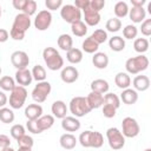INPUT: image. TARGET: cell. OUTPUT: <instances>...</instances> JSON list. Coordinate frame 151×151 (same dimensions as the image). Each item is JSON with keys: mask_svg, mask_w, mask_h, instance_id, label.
I'll use <instances>...</instances> for the list:
<instances>
[{"mask_svg": "<svg viewBox=\"0 0 151 151\" xmlns=\"http://www.w3.org/2000/svg\"><path fill=\"white\" fill-rule=\"evenodd\" d=\"M42 59L51 71H58L64 67V59L54 47H45L42 51Z\"/></svg>", "mask_w": 151, "mask_h": 151, "instance_id": "cell-1", "label": "cell"}, {"mask_svg": "<svg viewBox=\"0 0 151 151\" xmlns=\"http://www.w3.org/2000/svg\"><path fill=\"white\" fill-rule=\"evenodd\" d=\"M149 67V59L144 54L129 58L125 63V68L127 74H138Z\"/></svg>", "mask_w": 151, "mask_h": 151, "instance_id": "cell-2", "label": "cell"}, {"mask_svg": "<svg viewBox=\"0 0 151 151\" xmlns=\"http://www.w3.org/2000/svg\"><path fill=\"white\" fill-rule=\"evenodd\" d=\"M70 112L73 114V117L76 118H80V117H85L87 113H90L92 110L90 109L86 97H81V96H77L73 97L70 101Z\"/></svg>", "mask_w": 151, "mask_h": 151, "instance_id": "cell-3", "label": "cell"}, {"mask_svg": "<svg viewBox=\"0 0 151 151\" xmlns=\"http://www.w3.org/2000/svg\"><path fill=\"white\" fill-rule=\"evenodd\" d=\"M27 90L24 86L15 85V87L11 91L9 94V106L14 110H18L24 106L27 98Z\"/></svg>", "mask_w": 151, "mask_h": 151, "instance_id": "cell-4", "label": "cell"}, {"mask_svg": "<svg viewBox=\"0 0 151 151\" xmlns=\"http://www.w3.org/2000/svg\"><path fill=\"white\" fill-rule=\"evenodd\" d=\"M106 138L110 147L112 150H120L125 145V137L123 136L122 131L117 127H110L106 130Z\"/></svg>", "mask_w": 151, "mask_h": 151, "instance_id": "cell-5", "label": "cell"}, {"mask_svg": "<svg viewBox=\"0 0 151 151\" xmlns=\"http://www.w3.org/2000/svg\"><path fill=\"white\" fill-rule=\"evenodd\" d=\"M51 90H52V86H51V84L47 80H44V81L38 83L34 86L33 91H32V98H33V100L37 104L44 103L47 99L48 94L51 93Z\"/></svg>", "mask_w": 151, "mask_h": 151, "instance_id": "cell-6", "label": "cell"}, {"mask_svg": "<svg viewBox=\"0 0 151 151\" xmlns=\"http://www.w3.org/2000/svg\"><path fill=\"white\" fill-rule=\"evenodd\" d=\"M60 17L63 18L64 21L72 25L73 22H77V21L81 20V11L78 9L74 5H71V4L63 5L61 8H60Z\"/></svg>", "mask_w": 151, "mask_h": 151, "instance_id": "cell-7", "label": "cell"}, {"mask_svg": "<svg viewBox=\"0 0 151 151\" xmlns=\"http://www.w3.org/2000/svg\"><path fill=\"white\" fill-rule=\"evenodd\" d=\"M140 127L138 122L132 117H125L122 122V133L126 138H134L139 134Z\"/></svg>", "mask_w": 151, "mask_h": 151, "instance_id": "cell-8", "label": "cell"}, {"mask_svg": "<svg viewBox=\"0 0 151 151\" xmlns=\"http://www.w3.org/2000/svg\"><path fill=\"white\" fill-rule=\"evenodd\" d=\"M52 24V14L47 9L40 11L34 19V27L38 31H46Z\"/></svg>", "mask_w": 151, "mask_h": 151, "instance_id": "cell-9", "label": "cell"}, {"mask_svg": "<svg viewBox=\"0 0 151 151\" xmlns=\"http://www.w3.org/2000/svg\"><path fill=\"white\" fill-rule=\"evenodd\" d=\"M11 63L17 70H24L29 64V57L25 51H14L11 54Z\"/></svg>", "mask_w": 151, "mask_h": 151, "instance_id": "cell-10", "label": "cell"}, {"mask_svg": "<svg viewBox=\"0 0 151 151\" xmlns=\"http://www.w3.org/2000/svg\"><path fill=\"white\" fill-rule=\"evenodd\" d=\"M31 25H32L31 17H28V15H26L24 13H18L14 17V21H13L12 28H14L17 31H20L22 33H26V31L31 27Z\"/></svg>", "mask_w": 151, "mask_h": 151, "instance_id": "cell-11", "label": "cell"}, {"mask_svg": "<svg viewBox=\"0 0 151 151\" xmlns=\"http://www.w3.org/2000/svg\"><path fill=\"white\" fill-rule=\"evenodd\" d=\"M60 78L65 84H73L79 78V72L74 66H65L61 68Z\"/></svg>", "mask_w": 151, "mask_h": 151, "instance_id": "cell-12", "label": "cell"}, {"mask_svg": "<svg viewBox=\"0 0 151 151\" xmlns=\"http://www.w3.org/2000/svg\"><path fill=\"white\" fill-rule=\"evenodd\" d=\"M61 127L67 133L76 132L80 129V122L78 118H76L73 116H66L65 118L61 119Z\"/></svg>", "mask_w": 151, "mask_h": 151, "instance_id": "cell-13", "label": "cell"}, {"mask_svg": "<svg viewBox=\"0 0 151 151\" xmlns=\"http://www.w3.org/2000/svg\"><path fill=\"white\" fill-rule=\"evenodd\" d=\"M83 12H84V22L86 24V26H97L100 22V13L90 8V5Z\"/></svg>", "mask_w": 151, "mask_h": 151, "instance_id": "cell-14", "label": "cell"}, {"mask_svg": "<svg viewBox=\"0 0 151 151\" xmlns=\"http://www.w3.org/2000/svg\"><path fill=\"white\" fill-rule=\"evenodd\" d=\"M33 78H32V73L28 68H24V70H17L15 72V81L20 85V86H28L31 85Z\"/></svg>", "mask_w": 151, "mask_h": 151, "instance_id": "cell-15", "label": "cell"}, {"mask_svg": "<svg viewBox=\"0 0 151 151\" xmlns=\"http://www.w3.org/2000/svg\"><path fill=\"white\" fill-rule=\"evenodd\" d=\"M42 116V107L40 104H29L25 109V117L27 120H37Z\"/></svg>", "mask_w": 151, "mask_h": 151, "instance_id": "cell-16", "label": "cell"}, {"mask_svg": "<svg viewBox=\"0 0 151 151\" xmlns=\"http://www.w3.org/2000/svg\"><path fill=\"white\" fill-rule=\"evenodd\" d=\"M132 85H133V90L134 91H140L144 92L146 90H149L150 87V79L147 76H136L132 80Z\"/></svg>", "mask_w": 151, "mask_h": 151, "instance_id": "cell-17", "label": "cell"}, {"mask_svg": "<svg viewBox=\"0 0 151 151\" xmlns=\"http://www.w3.org/2000/svg\"><path fill=\"white\" fill-rule=\"evenodd\" d=\"M59 143H60V146L64 150H72V149L76 147V145L78 143V139L72 133H64V134L60 136Z\"/></svg>", "mask_w": 151, "mask_h": 151, "instance_id": "cell-18", "label": "cell"}, {"mask_svg": "<svg viewBox=\"0 0 151 151\" xmlns=\"http://www.w3.org/2000/svg\"><path fill=\"white\" fill-rule=\"evenodd\" d=\"M119 99H120L124 104H126V105H133V104H136L137 100H138V93H137V91H134L133 88H130V87H129V88L123 90V92L120 93Z\"/></svg>", "mask_w": 151, "mask_h": 151, "instance_id": "cell-19", "label": "cell"}, {"mask_svg": "<svg viewBox=\"0 0 151 151\" xmlns=\"http://www.w3.org/2000/svg\"><path fill=\"white\" fill-rule=\"evenodd\" d=\"M51 111H52V116L54 118H59V119H63L66 117V113H67V106L66 104L63 101V100H55L52 106H51Z\"/></svg>", "mask_w": 151, "mask_h": 151, "instance_id": "cell-20", "label": "cell"}, {"mask_svg": "<svg viewBox=\"0 0 151 151\" xmlns=\"http://www.w3.org/2000/svg\"><path fill=\"white\" fill-rule=\"evenodd\" d=\"M92 64L98 70H104L109 65V57L104 52H96L92 57Z\"/></svg>", "mask_w": 151, "mask_h": 151, "instance_id": "cell-21", "label": "cell"}, {"mask_svg": "<svg viewBox=\"0 0 151 151\" xmlns=\"http://www.w3.org/2000/svg\"><path fill=\"white\" fill-rule=\"evenodd\" d=\"M86 100H87V104L90 106L91 110H94V109H99L100 106H103V103H104V96L100 94V93H97V92H90L88 96L86 97Z\"/></svg>", "mask_w": 151, "mask_h": 151, "instance_id": "cell-22", "label": "cell"}, {"mask_svg": "<svg viewBox=\"0 0 151 151\" xmlns=\"http://www.w3.org/2000/svg\"><path fill=\"white\" fill-rule=\"evenodd\" d=\"M127 15L134 24H139V22H143L145 20L146 11L143 7H132L131 9H129Z\"/></svg>", "mask_w": 151, "mask_h": 151, "instance_id": "cell-23", "label": "cell"}, {"mask_svg": "<svg viewBox=\"0 0 151 151\" xmlns=\"http://www.w3.org/2000/svg\"><path fill=\"white\" fill-rule=\"evenodd\" d=\"M90 86H91V91L92 92H97V93H100V94L107 93L109 88H110V85L105 79H94L91 83Z\"/></svg>", "mask_w": 151, "mask_h": 151, "instance_id": "cell-24", "label": "cell"}, {"mask_svg": "<svg viewBox=\"0 0 151 151\" xmlns=\"http://www.w3.org/2000/svg\"><path fill=\"white\" fill-rule=\"evenodd\" d=\"M114 84L122 90L129 88L131 85V78L126 72H118L114 77Z\"/></svg>", "mask_w": 151, "mask_h": 151, "instance_id": "cell-25", "label": "cell"}, {"mask_svg": "<svg viewBox=\"0 0 151 151\" xmlns=\"http://www.w3.org/2000/svg\"><path fill=\"white\" fill-rule=\"evenodd\" d=\"M35 122H37V125H38L39 130L41 132H44V131H46V130H48L53 126L54 117L52 114H45V116H41L40 118H38Z\"/></svg>", "mask_w": 151, "mask_h": 151, "instance_id": "cell-26", "label": "cell"}, {"mask_svg": "<svg viewBox=\"0 0 151 151\" xmlns=\"http://www.w3.org/2000/svg\"><path fill=\"white\" fill-rule=\"evenodd\" d=\"M57 42H58L59 48L63 50V51H65V52L70 51L73 47V39H72V37L70 34H66V33L60 34L59 38H58V40H57Z\"/></svg>", "mask_w": 151, "mask_h": 151, "instance_id": "cell-27", "label": "cell"}, {"mask_svg": "<svg viewBox=\"0 0 151 151\" xmlns=\"http://www.w3.org/2000/svg\"><path fill=\"white\" fill-rule=\"evenodd\" d=\"M109 46H110V48H111L112 51H114V52H120V51H123V50L125 48V46H126L125 39H124L123 37H120V35H114V37L110 38V40H109Z\"/></svg>", "mask_w": 151, "mask_h": 151, "instance_id": "cell-28", "label": "cell"}, {"mask_svg": "<svg viewBox=\"0 0 151 151\" xmlns=\"http://www.w3.org/2000/svg\"><path fill=\"white\" fill-rule=\"evenodd\" d=\"M66 59L71 64H79L83 60V51L76 47H72L70 51L66 52Z\"/></svg>", "mask_w": 151, "mask_h": 151, "instance_id": "cell-29", "label": "cell"}, {"mask_svg": "<svg viewBox=\"0 0 151 151\" xmlns=\"http://www.w3.org/2000/svg\"><path fill=\"white\" fill-rule=\"evenodd\" d=\"M113 12L116 14V18H118L120 20L122 18H125L129 14V6H127V4L125 1H118L114 5Z\"/></svg>", "mask_w": 151, "mask_h": 151, "instance_id": "cell-30", "label": "cell"}, {"mask_svg": "<svg viewBox=\"0 0 151 151\" xmlns=\"http://www.w3.org/2000/svg\"><path fill=\"white\" fill-rule=\"evenodd\" d=\"M71 31L76 37H84L87 33V26L83 20H79L71 25Z\"/></svg>", "mask_w": 151, "mask_h": 151, "instance_id": "cell-31", "label": "cell"}, {"mask_svg": "<svg viewBox=\"0 0 151 151\" xmlns=\"http://www.w3.org/2000/svg\"><path fill=\"white\" fill-rule=\"evenodd\" d=\"M81 47H83V51L86 52V53H90V54H94L96 52H98V48H99V45L91 38H86L83 44H81Z\"/></svg>", "mask_w": 151, "mask_h": 151, "instance_id": "cell-32", "label": "cell"}, {"mask_svg": "<svg viewBox=\"0 0 151 151\" xmlns=\"http://www.w3.org/2000/svg\"><path fill=\"white\" fill-rule=\"evenodd\" d=\"M14 112L12 109L8 107H1L0 109V122H2L4 124H9L14 122Z\"/></svg>", "mask_w": 151, "mask_h": 151, "instance_id": "cell-33", "label": "cell"}, {"mask_svg": "<svg viewBox=\"0 0 151 151\" xmlns=\"http://www.w3.org/2000/svg\"><path fill=\"white\" fill-rule=\"evenodd\" d=\"M133 48L136 52L143 54L149 50V40L146 38H137L133 42Z\"/></svg>", "mask_w": 151, "mask_h": 151, "instance_id": "cell-34", "label": "cell"}, {"mask_svg": "<svg viewBox=\"0 0 151 151\" xmlns=\"http://www.w3.org/2000/svg\"><path fill=\"white\" fill-rule=\"evenodd\" d=\"M31 73H32V78H33L34 80H37L38 83L44 81V80L46 79V70H45L44 66H41V65H35V66H33Z\"/></svg>", "mask_w": 151, "mask_h": 151, "instance_id": "cell-35", "label": "cell"}, {"mask_svg": "<svg viewBox=\"0 0 151 151\" xmlns=\"http://www.w3.org/2000/svg\"><path fill=\"white\" fill-rule=\"evenodd\" d=\"M104 144V137L100 132L98 131H92L91 132V142H90V147L99 149Z\"/></svg>", "mask_w": 151, "mask_h": 151, "instance_id": "cell-36", "label": "cell"}, {"mask_svg": "<svg viewBox=\"0 0 151 151\" xmlns=\"http://www.w3.org/2000/svg\"><path fill=\"white\" fill-rule=\"evenodd\" d=\"M15 87V80L9 76H4L0 78V88L2 91H12Z\"/></svg>", "mask_w": 151, "mask_h": 151, "instance_id": "cell-37", "label": "cell"}, {"mask_svg": "<svg viewBox=\"0 0 151 151\" xmlns=\"http://www.w3.org/2000/svg\"><path fill=\"white\" fill-rule=\"evenodd\" d=\"M105 28L107 32H111V33H116L118 32L120 28H122V21L118 19V18H111L106 21V25H105Z\"/></svg>", "mask_w": 151, "mask_h": 151, "instance_id": "cell-38", "label": "cell"}, {"mask_svg": "<svg viewBox=\"0 0 151 151\" xmlns=\"http://www.w3.org/2000/svg\"><path fill=\"white\" fill-rule=\"evenodd\" d=\"M103 104H109V105H112L113 107L118 109L120 106V99H119V97L117 94L111 93V92H107L104 96V103Z\"/></svg>", "mask_w": 151, "mask_h": 151, "instance_id": "cell-39", "label": "cell"}, {"mask_svg": "<svg viewBox=\"0 0 151 151\" xmlns=\"http://www.w3.org/2000/svg\"><path fill=\"white\" fill-rule=\"evenodd\" d=\"M91 38H92L98 45L104 44V42L107 40V32H106L105 29L98 28V29H96V31L91 34Z\"/></svg>", "mask_w": 151, "mask_h": 151, "instance_id": "cell-40", "label": "cell"}, {"mask_svg": "<svg viewBox=\"0 0 151 151\" xmlns=\"http://www.w3.org/2000/svg\"><path fill=\"white\" fill-rule=\"evenodd\" d=\"M9 133H11L12 138H14L15 140H18L20 137H22L24 134H26V130H25V126L24 125H21V124H14L11 127Z\"/></svg>", "mask_w": 151, "mask_h": 151, "instance_id": "cell-41", "label": "cell"}, {"mask_svg": "<svg viewBox=\"0 0 151 151\" xmlns=\"http://www.w3.org/2000/svg\"><path fill=\"white\" fill-rule=\"evenodd\" d=\"M137 34H138V28L134 25H126L123 28V35H124L125 39L132 40L137 37Z\"/></svg>", "mask_w": 151, "mask_h": 151, "instance_id": "cell-42", "label": "cell"}, {"mask_svg": "<svg viewBox=\"0 0 151 151\" xmlns=\"http://www.w3.org/2000/svg\"><path fill=\"white\" fill-rule=\"evenodd\" d=\"M35 12H37V1H34V0H26V5H25L24 9L21 11V13L31 17Z\"/></svg>", "mask_w": 151, "mask_h": 151, "instance_id": "cell-43", "label": "cell"}, {"mask_svg": "<svg viewBox=\"0 0 151 151\" xmlns=\"http://www.w3.org/2000/svg\"><path fill=\"white\" fill-rule=\"evenodd\" d=\"M91 132L90 130H86L84 132L80 133L79 138H78V142L80 143V145L83 147H90V142H91Z\"/></svg>", "mask_w": 151, "mask_h": 151, "instance_id": "cell-44", "label": "cell"}, {"mask_svg": "<svg viewBox=\"0 0 151 151\" xmlns=\"http://www.w3.org/2000/svg\"><path fill=\"white\" fill-rule=\"evenodd\" d=\"M17 142H18V146H24V147H32L33 144H34L33 138L31 136H28V134H24Z\"/></svg>", "mask_w": 151, "mask_h": 151, "instance_id": "cell-45", "label": "cell"}, {"mask_svg": "<svg viewBox=\"0 0 151 151\" xmlns=\"http://www.w3.org/2000/svg\"><path fill=\"white\" fill-rule=\"evenodd\" d=\"M45 6L47 7V11H57L59 8H61L63 6V0H46L45 1Z\"/></svg>", "mask_w": 151, "mask_h": 151, "instance_id": "cell-46", "label": "cell"}, {"mask_svg": "<svg viewBox=\"0 0 151 151\" xmlns=\"http://www.w3.org/2000/svg\"><path fill=\"white\" fill-rule=\"evenodd\" d=\"M116 111H117V109L113 107L112 105L103 104V114H104V117H106V118H113L116 116Z\"/></svg>", "mask_w": 151, "mask_h": 151, "instance_id": "cell-47", "label": "cell"}, {"mask_svg": "<svg viewBox=\"0 0 151 151\" xmlns=\"http://www.w3.org/2000/svg\"><path fill=\"white\" fill-rule=\"evenodd\" d=\"M140 32H142V34L145 35V37H150V35H151V19H145V20L142 22Z\"/></svg>", "mask_w": 151, "mask_h": 151, "instance_id": "cell-48", "label": "cell"}, {"mask_svg": "<svg viewBox=\"0 0 151 151\" xmlns=\"http://www.w3.org/2000/svg\"><path fill=\"white\" fill-rule=\"evenodd\" d=\"M105 6V0H90V8L96 12H100Z\"/></svg>", "mask_w": 151, "mask_h": 151, "instance_id": "cell-49", "label": "cell"}, {"mask_svg": "<svg viewBox=\"0 0 151 151\" xmlns=\"http://www.w3.org/2000/svg\"><path fill=\"white\" fill-rule=\"evenodd\" d=\"M26 129L28 130V132L33 133V134H39L41 133V131L39 130L38 125H37V122L35 120H27L26 123Z\"/></svg>", "mask_w": 151, "mask_h": 151, "instance_id": "cell-50", "label": "cell"}, {"mask_svg": "<svg viewBox=\"0 0 151 151\" xmlns=\"http://www.w3.org/2000/svg\"><path fill=\"white\" fill-rule=\"evenodd\" d=\"M25 34H26V33H22V32L17 31V29H14V28H12V27H11V31H9V37H11L13 40L21 41V40H24Z\"/></svg>", "mask_w": 151, "mask_h": 151, "instance_id": "cell-51", "label": "cell"}, {"mask_svg": "<svg viewBox=\"0 0 151 151\" xmlns=\"http://www.w3.org/2000/svg\"><path fill=\"white\" fill-rule=\"evenodd\" d=\"M11 146V139L6 134H0V149H6Z\"/></svg>", "mask_w": 151, "mask_h": 151, "instance_id": "cell-52", "label": "cell"}, {"mask_svg": "<svg viewBox=\"0 0 151 151\" xmlns=\"http://www.w3.org/2000/svg\"><path fill=\"white\" fill-rule=\"evenodd\" d=\"M88 5H90V0H76L74 1V6L80 11L86 9L88 7Z\"/></svg>", "mask_w": 151, "mask_h": 151, "instance_id": "cell-53", "label": "cell"}, {"mask_svg": "<svg viewBox=\"0 0 151 151\" xmlns=\"http://www.w3.org/2000/svg\"><path fill=\"white\" fill-rule=\"evenodd\" d=\"M12 5H13V7H14L15 9L22 11L24 7H25V5H26V0H13V1H12Z\"/></svg>", "mask_w": 151, "mask_h": 151, "instance_id": "cell-54", "label": "cell"}, {"mask_svg": "<svg viewBox=\"0 0 151 151\" xmlns=\"http://www.w3.org/2000/svg\"><path fill=\"white\" fill-rule=\"evenodd\" d=\"M9 38V33L5 28H0V42H6Z\"/></svg>", "mask_w": 151, "mask_h": 151, "instance_id": "cell-55", "label": "cell"}, {"mask_svg": "<svg viewBox=\"0 0 151 151\" xmlns=\"http://www.w3.org/2000/svg\"><path fill=\"white\" fill-rule=\"evenodd\" d=\"M8 101V98L6 96V93L4 91H0V109L1 107H5V105L7 104Z\"/></svg>", "mask_w": 151, "mask_h": 151, "instance_id": "cell-56", "label": "cell"}, {"mask_svg": "<svg viewBox=\"0 0 151 151\" xmlns=\"http://www.w3.org/2000/svg\"><path fill=\"white\" fill-rule=\"evenodd\" d=\"M145 2H146L145 0H131L132 7H143Z\"/></svg>", "mask_w": 151, "mask_h": 151, "instance_id": "cell-57", "label": "cell"}, {"mask_svg": "<svg viewBox=\"0 0 151 151\" xmlns=\"http://www.w3.org/2000/svg\"><path fill=\"white\" fill-rule=\"evenodd\" d=\"M18 151H32V147H24V146H19Z\"/></svg>", "mask_w": 151, "mask_h": 151, "instance_id": "cell-58", "label": "cell"}, {"mask_svg": "<svg viewBox=\"0 0 151 151\" xmlns=\"http://www.w3.org/2000/svg\"><path fill=\"white\" fill-rule=\"evenodd\" d=\"M1 151H15V150L9 146V147H6V149H1Z\"/></svg>", "mask_w": 151, "mask_h": 151, "instance_id": "cell-59", "label": "cell"}, {"mask_svg": "<svg viewBox=\"0 0 151 151\" xmlns=\"http://www.w3.org/2000/svg\"><path fill=\"white\" fill-rule=\"evenodd\" d=\"M1 14H2V9H1V6H0V18H1Z\"/></svg>", "mask_w": 151, "mask_h": 151, "instance_id": "cell-60", "label": "cell"}, {"mask_svg": "<svg viewBox=\"0 0 151 151\" xmlns=\"http://www.w3.org/2000/svg\"><path fill=\"white\" fill-rule=\"evenodd\" d=\"M144 151H151V149H145Z\"/></svg>", "mask_w": 151, "mask_h": 151, "instance_id": "cell-61", "label": "cell"}, {"mask_svg": "<svg viewBox=\"0 0 151 151\" xmlns=\"http://www.w3.org/2000/svg\"><path fill=\"white\" fill-rule=\"evenodd\" d=\"M1 71H2V70H1V66H0V74H1Z\"/></svg>", "mask_w": 151, "mask_h": 151, "instance_id": "cell-62", "label": "cell"}]
</instances>
